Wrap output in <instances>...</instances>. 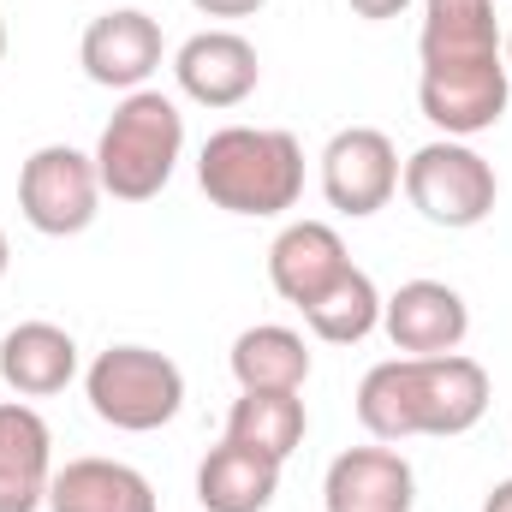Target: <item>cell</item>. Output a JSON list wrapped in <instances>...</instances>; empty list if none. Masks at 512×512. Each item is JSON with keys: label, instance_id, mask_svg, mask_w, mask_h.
I'll list each match as a JSON object with an SVG mask.
<instances>
[{"label": "cell", "instance_id": "6", "mask_svg": "<svg viewBox=\"0 0 512 512\" xmlns=\"http://www.w3.org/2000/svg\"><path fill=\"white\" fill-rule=\"evenodd\" d=\"M405 197L429 227L465 233V227H483L495 215L501 179L465 137H435L405 161Z\"/></svg>", "mask_w": 512, "mask_h": 512}, {"label": "cell", "instance_id": "22", "mask_svg": "<svg viewBox=\"0 0 512 512\" xmlns=\"http://www.w3.org/2000/svg\"><path fill=\"white\" fill-rule=\"evenodd\" d=\"M346 6H352L358 18H376V24H382V18H399L411 0H346Z\"/></svg>", "mask_w": 512, "mask_h": 512}, {"label": "cell", "instance_id": "10", "mask_svg": "<svg viewBox=\"0 0 512 512\" xmlns=\"http://www.w3.org/2000/svg\"><path fill=\"white\" fill-rule=\"evenodd\" d=\"M78 66L90 84L102 90H143L149 72L161 66V24L137 6H120V12H102L90 18L84 42H78Z\"/></svg>", "mask_w": 512, "mask_h": 512}, {"label": "cell", "instance_id": "3", "mask_svg": "<svg viewBox=\"0 0 512 512\" xmlns=\"http://www.w3.org/2000/svg\"><path fill=\"white\" fill-rule=\"evenodd\" d=\"M197 185L227 215H286L304 197V149L274 126H221L197 155Z\"/></svg>", "mask_w": 512, "mask_h": 512}, {"label": "cell", "instance_id": "1", "mask_svg": "<svg viewBox=\"0 0 512 512\" xmlns=\"http://www.w3.org/2000/svg\"><path fill=\"white\" fill-rule=\"evenodd\" d=\"M417 60V108L435 131L477 137L501 126L512 72L495 30V0H423Z\"/></svg>", "mask_w": 512, "mask_h": 512}, {"label": "cell", "instance_id": "20", "mask_svg": "<svg viewBox=\"0 0 512 512\" xmlns=\"http://www.w3.org/2000/svg\"><path fill=\"white\" fill-rule=\"evenodd\" d=\"M304 322L328 346H358V340H370L382 328V292H376V280L364 268H346L322 298L304 304Z\"/></svg>", "mask_w": 512, "mask_h": 512}, {"label": "cell", "instance_id": "12", "mask_svg": "<svg viewBox=\"0 0 512 512\" xmlns=\"http://www.w3.org/2000/svg\"><path fill=\"white\" fill-rule=\"evenodd\" d=\"M54 483V435L36 405L0 399V512H42Z\"/></svg>", "mask_w": 512, "mask_h": 512}, {"label": "cell", "instance_id": "15", "mask_svg": "<svg viewBox=\"0 0 512 512\" xmlns=\"http://www.w3.org/2000/svg\"><path fill=\"white\" fill-rule=\"evenodd\" d=\"M78 376V340L54 322H18L0 340V382L18 399H48L66 393Z\"/></svg>", "mask_w": 512, "mask_h": 512}, {"label": "cell", "instance_id": "18", "mask_svg": "<svg viewBox=\"0 0 512 512\" xmlns=\"http://www.w3.org/2000/svg\"><path fill=\"white\" fill-rule=\"evenodd\" d=\"M233 376L245 393H298L310 382V346L304 334L280 328V322H256L233 340Z\"/></svg>", "mask_w": 512, "mask_h": 512}, {"label": "cell", "instance_id": "16", "mask_svg": "<svg viewBox=\"0 0 512 512\" xmlns=\"http://www.w3.org/2000/svg\"><path fill=\"white\" fill-rule=\"evenodd\" d=\"M274 495H280V459H268L256 447L221 441L197 465V501H203V512H268Z\"/></svg>", "mask_w": 512, "mask_h": 512}, {"label": "cell", "instance_id": "9", "mask_svg": "<svg viewBox=\"0 0 512 512\" xmlns=\"http://www.w3.org/2000/svg\"><path fill=\"white\" fill-rule=\"evenodd\" d=\"M382 328L393 352L405 358H441L459 352L471 334V310L447 280H405L393 298H382Z\"/></svg>", "mask_w": 512, "mask_h": 512}, {"label": "cell", "instance_id": "7", "mask_svg": "<svg viewBox=\"0 0 512 512\" xmlns=\"http://www.w3.org/2000/svg\"><path fill=\"white\" fill-rule=\"evenodd\" d=\"M102 209V173L96 155L72 149V143H42L24 167H18V215L42 233V239H72L96 221Z\"/></svg>", "mask_w": 512, "mask_h": 512}, {"label": "cell", "instance_id": "25", "mask_svg": "<svg viewBox=\"0 0 512 512\" xmlns=\"http://www.w3.org/2000/svg\"><path fill=\"white\" fill-rule=\"evenodd\" d=\"M0 60H6V18H0Z\"/></svg>", "mask_w": 512, "mask_h": 512}, {"label": "cell", "instance_id": "4", "mask_svg": "<svg viewBox=\"0 0 512 512\" xmlns=\"http://www.w3.org/2000/svg\"><path fill=\"white\" fill-rule=\"evenodd\" d=\"M185 155V114L161 90H131L102 126L96 143V173L114 203H149L167 191L173 167Z\"/></svg>", "mask_w": 512, "mask_h": 512}, {"label": "cell", "instance_id": "14", "mask_svg": "<svg viewBox=\"0 0 512 512\" xmlns=\"http://www.w3.org/2000/svg\"><path fill=\"white\" fill-rule=\"evenodd\" d=\"M352 268V256H346V239L328 227V221H292V227H280V239L268 245V280H274V292L286 298V304H310V298H322L340 274Z\"/></svg>", "mask_w": 512, "mask_h": 512}, {"label": "cell", "instance_id": "24", "mask_svg": "<svg viewBox=\"0 0 512 512\" xmlns=\"http://www.w3.org/2000/svg\"><path fill=\"white\" fill-rule=\"evenodd\" d=\"M6 262H12V245H6V233H0V280H6Z\"/></svg>", "mask_w": 512, "mask_h": 512}, {"label": "cell", "instance_id": "5", "mask_svg": "<svg viewBox=\"0 0 512 512\" xmlns=\"http://www.w3.org/2000/svg\"><path fill=\"white\" fill-rule=\"evenodd\" d=\"M84 393H90V411L108 429L149 435V429H167L179 417V405H185V370L167 352H155V346H108L84 370Z\"/></svg>", "mask_w": 512, "mask_h": 512}, {"label": "cell", "instance_id": "11", "mask_svg": "<svg viewBox=\"0 0 512 512\" xmlns=\"http://www.w3.org/2000/svg\"><path fill=\"white\" fill-rule=\"evenodd\" d=\"M173 78L197 108H239L245 96H256L262 60L239 30H197L173 54Z\"/></svg>", "mask_w": 512, "mask_h": 512}, {"label": "cell", "instance_id": "2", "mask_svg": "<svg viewBox=\"0 0 512 512\" xmlns=\"http://www.w3.org/2000/svg\"><path fill=\"white\" fill-rule=\"evenodd\" d=\"M489 411V370L465 352L441 358H387L358 382V423L376 441L411 435H465Z\"/></svg>", "mask_w": 512, "mask_h": 512}, {"label": "cell", "instance_id": "26", "mask_svg": "<svg viewBox=\"0 0 512 512\" xmlns=\"http://www.w3.org/2000/svg\"><path fill=\"white\" fill-rule=\"evenodd\" d=\"M501 48H507V72H512V36H507V42H501Z\"/></svg>", "mask_w": 512, "mask_h": 512}, {"label": "cell", "instance_id": "23", "mask_svg": "<svg viewBox=\"0 0 512 512\" xmlns=\"http://www.w3.org/2000/svg\"><path fill=\"white\" fill-rule=\"evenodd\" d=\"M483 512H512V477H501V483L483 495Z\"/></svg>", "mask_w": 512, "mask_h": 512}, {"label": "cell", "instance_id": "8", "mask_svg": "<svg viewBox=\"0 0 512 512\" xmlns=\"http://www.w3.org/2000/svg\"><path fill=\"white\" fill-rule=\"evenodd\" d=\"M399 191V149L393 137L376 126H346L328 137L322 149V197L328 209L352 215V221H370L376 209L393 203Z\"/></svg>", "mask_w": 512, "mask_h": 512}, {"label": "cell", "instance_id": "21", "mask_svg": "<svg viewBox=\"0 0 512 512\" xmlns=\"http://www.w3.org/2000/svg\"><path fill=\"white\" fill-rule=\"evenodd\" d=\"M197 12H209V18H251V12H262L268 0H191Z\"/></svg>", "mask_w": 512, "mask_h": 512}, {"label": "cell", "instance_id": "13", "mask_svg": "<svg viewBox=\"0 0 512 512\" xmlns=\"http://www.w3.org/2000/svg\"><path fill=\"white\" fill-rule=\"evenodd\" d=\"M322 501H328V512H411L417 477H411L405 453H393L387 441L346 447L322 477Z\"/></svg>", "mask_w": 512, "mask_h": 512}, {"label": "cell", "instance_id": "19", "mask_svg": "<svg viewBox=\"0 0 512 512\" xmlns=\"http://www.w3.org/2000/svg\"><path fill=\"white\" fill-rule=\"evenodd\" d=\"M304 429H310V417H304L298 393H239L233 411H227V441L256 447L280 465L304 447Z\"/></svg>", "mask_w": 512, "mask_h": 512}, {"label": "cell", "instance_id": "17", "mask_svg": "<svg viewBox=\"0 0 512 512\" xmlns=\"http://www.w3.org/2000/svg\"><path fill=\"white\" fill-rule=\"evenodd\" d=\"M48 512H155V489L137 465L72 459L48 483Z\"/></svg>", "mask_w": 512, "mask_h": 512}]
</instances>
